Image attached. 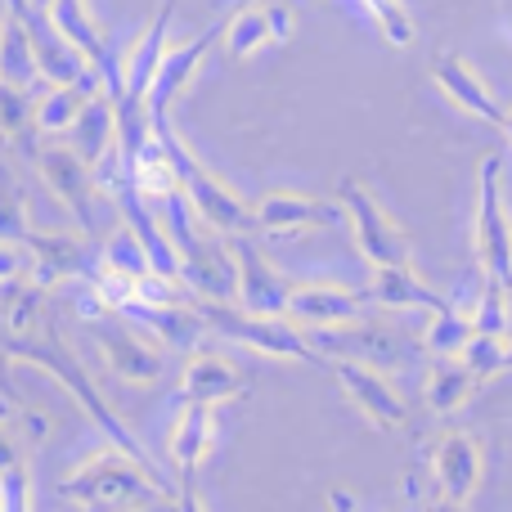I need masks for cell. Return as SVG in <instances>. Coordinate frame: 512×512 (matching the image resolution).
I'll use <instances>...</instances> for the list:
<instances>
[{
	"mask_svg": "<svg viewBox=\"0 0 512 512\" xmlns=\"http://www.w3.org/2000/svg\"><path fill=\"white\" fill-rule=\"evenodd\" d=\"M90 104V86H54L41 104L32 108V126L41 135H59V131H72L77 117L86 113Z\"/></svg>",
	"mask_w": 512,
	"mask_h": 512,
	"instance_id": "cell-25",
	"label": "cell"
},
{
	"mask_svg": "<svg viewBox=\"0 0 512 512\" xmlns=\"http://www.w3.org/2000/svg\"><path fill=\"white\" fill-rule=\"evenodd\" d=\"M342 216L351 221L355 248L373 265V270H387V265H409V234L382 212V203L373 198V189H364L360 180H342Z\"/></svg>",
	"mask_w": 512,
	"mask_h": 512,
	"instance_id": "cell-4",
	"label": "cell"
},
{
	"mask_svg": "<svg viewBox=\"0 0 512 512\" xmlns=\"http://www.w3.org/2000/svg\"><path fill=\"white\" fill-rule=\"evenodd\" d=\"M504 301H508V337H512V288L504 292Z\"/></svg>",
	"mask_w": 512,
	"mask_h": 512,
	"instance_id": "cell-40",
	"label": "cell"
},
{
	"mask_svg": "<svg viewBox=\"0 0 512 512\" xmlns=\"http://www.w3.org/2000/svg\"><path fill=\"white\" fill-rule=\"evenodd\" d=\"M423 512H468V508H463V504H450V499L436 495V499H427V504H423Z\"/></svg>",
	"mask_w": 512,
	"mask_h": 512,
	"instance_id": "cell-37",
	"label": "cell"
},
{
	"mask_svg": "<svg viewBox=\"0 0 512 512\" xmlns=\"http://www.w3.org/2000/svg\"><path fill=\"white\" fill-rule=\"evenodd\" d=\"M176 512H207L203 499L194 490V472H180V499H176Z\"/></svg>",
	"mask_w": 512,
	"mask_h": 512,
	"instance_id": "cell-34",
	"label": "cell"
},
{
	"mask_svg": "<svg viewBox=\"0 0 512 512\" xmlns=\"http://www.w3.org/2000/svg\"><path fill=\"white\" fill-rule=\"evenodd\" d=\"M369 301L373 306H387V310H445L450 301L436 297L423 279H418L414 265H387V270L373 274L369 283Z\"/></svg>",
	"mask_w": 512,
	"mask_h": 512,
	"instance_id": "cell-19",
	"label": "cell"
},
{
	"mask_svg": "<svg viewBox=\"0 0 512 512\" xmlns=\"http://www.w3.org/2000/svg\"><path fill=\"white\" fill-rule=\"evenodd\" d=\"M144 512H176V504H153V508H144Z\"/></svg>",
	"mask_w": 512,
	"mask_h": 512,
	"instance_id": "cell-41",
	"label": "cell"
},
{
	"mask_svg": "<svg viewBox=\"0 0 512 512\" xmlns=\"http://www.w3.org/2000/svg\"><path fill=\"white\" fill-rule=\"evenodd\" d=\"M23 243H32L36 279H41V283L59 279V274H86V270H90L86 243L68 239V234H32V230H27ZM90 274H95V270H90Z\"/></svg>",
	"mask_w": 512,
	"mask_h": 512,
	"instance_id": "cell-22",
	"label": "cell"
},
{
	"mask_svg": "<svg viewBox=\"0 0 512 512\" xmlns=\"http://www.w3.org/2000/svg\"><path fill=\"white\" fill-rule=\"evenodd\" d=\"M0 27H5V23H0Z\"/></svg>",
	"mask_w": 512,
	"mask_h": 512,
	"instance_id": "cell-43",
	"label": "cell"
},
{
	"mask_svg": "<svg viewBox=\"0 0 512 512\" xmlns=\"http://www.w3.org/2000/svg\"><path fill=\"white\" fill-rule=\"evenodd\" d=\"M0 512H27V468L18 459L0 468Z\"/></svg>",
	"mask_w": 512,
	"mask_h": 512,
	"instance_id": "cell-33",
	"label": "cell"
},
{
	"mask_svg": "<svg viewBox=\"0 0 512 512\" xmlns=\"http://www.w3.org/2000/svg\"><path fill=\"white\" fill-rule=\"evenodd\" d=\"M198 319H203L212 333L230 337V342H243L261 355H274V360H301V364H324L328 360L310 346V337L301 328H292L288 319H270V315H248V310H234L225 301H198Z\"/></svg>",
	"mask_w": 512,
	"mask_h": 512,
	"instance_id": "cell-3",
	"label": "cell"
},
{
	"mask_svg": "<svg viewBox=\"0 0 512 512\" xmlns=\"http://www.w3.org/2000/svg\"><path fill=\"white\" fill-rule=\"evenodd\" d=\"M328 369H333V378L342 382V391L351 396V405L360 409L373 427H382V432H400V427L409 423L405 400L396 396V387L387 382L382 369H373V364H364V360H333Z\"/></svg>",
	"mask_w": 512,
	"mask_h": 512,
	"instance_id": "cell-12",
	"label": "cell"
},
{
	"mask_svg": "<svg viewBox=\"0 0 512 512\" xmlns=\"http://www.w3.org/2000/svg\"><path fill=\"white\" fill-rule=\"evenodd\" d=\"M364 9H369V18H373V27H378L382 36H387L391 45H414L418 41V27H414V14H409V5L405 0H360Z\"/></svg>",
	"mask_w": 512,
	"mask_h": 512,
	"instance_id": "cell-29",
	"label": "cell"
},
{
	"mask_svg": "<svg viewBox=\"0 0 512 512\" xmlns=\"http://www.w3.org/2000/svg\"><path fill=\"white\" fill-rule=\"evenodd\" d=\"M32 77H36V59H32V45H27V32L14 18H5V27H0V81L27 90Z\"/></svg>",
	"mask_w": 512,
	"mask_h": 512,
	"instance_id": "cell-28",
	"label": "cell"
},
{
	"mask_svg": "<svg viewBox=\"0 0 512 512\" xmlns=\"http://www.w3.org/2000/svg\"><path fill=\"white\" fill-rule=\"evenodd\" d=\"M477 261L481 279L512 288V216L504 198V153H486L477 167Z\"/></svg>",
	"mask_w": 512,
	"mask_h": 512,
	"instance_id": "cell-2",
	"label": "cell"
},
{
	"mask_svg": "<svg viewBox=\"0 0 512 512\" xmlns=\"http://www.w3.org/2000/svg\"><path fill=\"white\" fill-rule=\"evenodd\" d=\"M27 126H32V95L23 86H5L0 81V135L18 140Z\"/></svg>",
	"mask_w": 512,
	"mask_h": 512,
	"instance_id": "cell-31",
	"label": "cell"
},
{
	"mask_svg": "<svg viewBox=\"0 0 512 512\" xmlns=\"http://www.w3.org/2000/svg\"><path fill=\"white\" fill-rule=\"evenodd\" d=\"M212 441H216L212 405H185L176 432H171V459L180 463V472H194L203 463V454L212 450Z\"/></svg>",
	"mask_w": 512,
	"mask_h": 512,
	"instance_id": "cell-23",
	"label": "cell"
},
{
	"mask_svg": "<svg viewBox=\"0 0 512 512\" xmlns=\"http://www.w3.org/2000/svg\"><path fill=\"white\" fill-rule=\"evenodd\" d=\"M432 81H436V90H441L450 104H459L463 113H472V117H481V122H490V126H499V131H504L508 108L490 95V86L477 77V72H472V63L463 59V54H454V50L436 54V59H432Z\"/></svg>",
	"mask_w": 512,
	"mask_h": 512,
	"instance_id": "cell-15",
	"label": "cell"
},
{
	"mask_svg": "<svg viewBox=\"0 0 512 512\" xmlns=\"http://www.w3.org/2000/svg\"><path fill=\"white\" fill-rule=\"evenodd\" d=\"M225 252H230V261H234V292H239V301H243L239 310H248V315H270V319L288 315V297L297 283L283 279L248 234H230Z\"/></svg>",
	"mask_w": 512,
	"mask_h": 512,
	"instance_id": "cell-6",
	"label": "cell"
},
{
	"mask_svg": "<svg viewBox=\"0 0 512 512\" xmlns=\"http://www.w3.org/2000/svg\"><path fill=\"white\" fill-rule=\"evenodd\" d=\"M72 131H77V158L86 162H104V149H113V99H90L86 104V113L77 117V126H72Z\"/></svg>",
	"mask_w": 512,
	"mask_h": 512,
	"instance_id": "cell-26",
	"label": "cell"
},
{
	"mask_svg": "<svg viewBox=\"0 0 512 512\" xmlns=\"http://www.w3.org/2000/svg\"><path fill=\"white\" fill-rule=\"evenodd\" d=\"M36 167H41L45 185L59 194V203L72 212L77 230L95 234L99 230V212H104V194H99V185H95V176H90L86 162H81L72 149L50 144V149H36Z\"/></svg>",
	"mask_w": 512,
	"mask_h": 512,
	"instance_id": "cell-9",
	"label": "cell"
},
{
	"mask_svg": "<svg viewBox=\"0 0 512 512\" xmlns=\"http://www.w3.org/2000/svg\"><path fill=\"white\" fill-rule=\"evenodd\" d=\"M104 270H113V274H126V279H144V274H153L149 270V256L140 252V243H135V234L126 230H117L113 239H108V248H104Z\"/></svg>",
	"mask_w": 512,
	"mask_h": 512,
	"instance_id": "cell-30",
	"label": "cell"
},
{
	"mask_svg": "<svg viewBox=\"0 0 512 512\" xmlns=\"http://www.w3.org/2000/svg\"><path fill=\"white\" fill-rule=\"evenodd\" d=\"M131 189L144 198V203H167V198L180 189L176 167H171L167 149H162L158 140H149V144L140 149V158H135V167H131Z\"/></svg>",
	"mask_w": 512,
	"mask_h": 512,
	"instance_id": "cell-24",
	"label": "cell"
},
{
	"mask_svg": "<svg viewBox=\"0 0 512 512\" xmlns=\"http://www.w3.org/2000/svg\"><path fill=\"white\" fill-rule=\"evenodd\" d=\"M63 495H72L77 504H162V486L149 481L144 472H135L122 459H95L77 472L72 481H63Z\"/></svg>",
	"mask_w": 512,
	"mask_h": 512,
	"instance_id": "cell-8",
	"label": "cell"
},
{
	"mask_svg": "<svg viewBox=\"0 0 512 512\" xmlns=\"http://www.w3.org/2000/svg\"><path fill=\"white\" fill-rule=\"evenodd\" d=\"M221 9H243V5H256V0H216Z\"/></svg>",
	"mask_w": 512,
	"mask_h": 512,
	"instance_id": "cell-38",
	"label": "cell"
},
{
	"mask_svg": "<svg viewBox=\"0 0 512 512\" xmlns=\"http://www.w3.org/2000/svg\"><path fill=\"white\" fill-rule=\"evenodd\" d=\"M248 391L243 373L234 369L221 355H194L185 369V382H180V400L185 405H221V400H234Z\"/></svg>",
	"mask_w": 512,
	"mask_h": 512,
	"instance_id": "cell-18",
	"label": "cell"
},
{
	"mask_svg": "<svg viewBox=\"0 0 512 512\" xmlns=\"http://www.w3.org/2000/svg\"><path fill=\"white\" fill-rule=\"evenodd\" d=\"M328 508H333V512H355V495H351V490H342V486L328 490Z\"/></svg>",
	"mask_w": 512,
	"mask_h": 512,
	"instance_id": "cell-36",
	"label": "cell"
},
{
	"mask_svg": "<svg viewBox=\"0 0 512 512\" xmlns=\"http://www.w3.org/2000/svg\"><path fill=\"white\" fill-rule=\"evenodd\" d=\"M153 140L167 149L171 167H176V180H180V194L189 198V207H194L198 221L212 225V230H221L225 239H230V234H252L256 230L252 207L243 203V198L234 194L230 185H221V180H216L212 171H207L203 162H198L194 153L185 149V140L176 135V126H162V131H153Z\"/></svg>",
	"mask_w": 512,
	"mask_h": 512,
	"instance_id": "cell-1",
	"label": "cell"
},
{
	"mask_svg": "<svg viewBox=\"0 0 512 512\" xmlns=\"http://www.w3.org/2000/svg\"><path fill=\"white\" fill-rule=\"evenodd\" d=\"M292 36V9L274 5V0H256V5L234 9V18L225 23V50L234 59H252L265 45H283Z\"/></svg>",
	"mask_w": 512,
	"mask_h": 512,
	"instance_id": "cell-16",
	"label": "cell"
},
{
	"mask_svg": "<svg viewBox=\"0 0 512 512\" xmlns=\"http://www.w3.org/2000/svg\"><path fill=\"white\" fill-rule=\"evenodd\" d=\"M23 265H27V256L18 252L14 243H0V283H9L18 270H23Z\"/></svg>",
	"mask_w": 512,
	"mask_h": 512,
	"instance_id": "cell-35",
	"label": "cell"
},
{
	"mask_svg": "<svg viewBox=\"0 0 512 512\" xmlns=\"http://www.w3.org/2000/svg\"><path fill=\"white\" fill-rule=\"evenodd\" d=\"M99 337H104L108 364H113L122 378H131V382H153V378L162 373V355L153 351L149 342H140L135 333H126V328H113V324H99Z\"/></svg>",
	"mask_w": 512,
	"mask_h": 512,
	"instance_id": "cell-20",
	"label": "cell"
},
{
	"mask_svg": "<svg viewBox=\"0 0 512 512\" xmlns=\"http://www.w3.org/2000/svg\"><path fill=\"white\" fill-rule=\"evenodd\" d=\"M221 36H225V23H216V27H207L203 36H194V41H185V45H176V50L162 54L158 77H153L149 95H144V113H149L153 131L171 126V104L185 95V86L194 81V72L203 68V59H207V50H212Z\"/></svg>",
	"mask_w": 512,
	"mask_h": 512,
	"instance_id": "cell-10",
	"label": "cell"
},
{
	"mask_svg": "<svg viewBox=\"0 0 512 512\" xmlns=\"http://www.w3.org/2000/svg\"><path fill=\"white\" fill-rule=\"evenodd\" d=\"M512 369V337H508V346H504V373Z\"/></svg>",
	"mask_w": 512,
	"mask_h": 512,
	"instance_id": "cell-39",
	"label": "cell"
},
{
	"mask_svg": "<svg viewBox=\"0 0 512 512\" xmlns=\"http://www.w3.org/2000/svg\"><path fill=\"white\" fill-rule=\"evenodd\" d=\"M504 135H508V144H512V108H508V117H504Z\"/></svg>",
	"mask_w": 512,
	"mask_h": 512,
	"instance_id": "cell-42",
	"label": "cell"
},
{
	"mask_svg": "<svg viewBox=\"0 0 512 512\" xmlns=\"http://www.w3.org/2000/svg\"><path fill=\"white\" fill-rule=\"evenodd\" d=\"M477 337V328H472V315H463V310L445 306L436 310L432 319H427V333H423V346L441 360V355H463V346Z\"/></svg>",
	"mask_w": 512,
	"mask_h": 512,
	"instance_id": "cell-27",
	"label": "cell"
},
{
	"mask_svg": "<svg viewBox=\"0 0 512 512\" xmlns=\"http://www.w3.org/2000/svg\"><path fill=\"white\" fill-rule=\"evenodd\" d=\"M364 306H373L369 288H342V283H297L288 297V315L315 328L360 324Z\"/></svg>",
	"mask_w": 512,
	"mask_h": 512,
	"instance_id": "cell-14",
	"label": "cell"
},
{
	"mask_svg": "<svg viewBox=\"0 0 512 512\" xmlns=\"http://www.w3.org/2000/svg\"><path fill=\"white\" fill-rule=\"evenodd\" d=\"M23 239H27L23 194H18V185L0 171V243H23Z\"/></svg>",
	"mask_w": 512,
	"mask_h": 512,
	"instance_id": "cell-32",
	"label": "cell"
},
{
	"mask_svg": "<svg viewBox=\"0 0 512 512\" xmlns=\"http://www.w3.org/2000/svg\"><path fill=\"white\" fill-rule=\"evenodd\" d=\"M23 355H27V360H36V364H45V369H54V373H59V378L68 382L72 391H77V400H81V405H86L90 414H95V423L104 427V432L113 436V441L122 445L126 454H131V463H140V472H144V477H149V481H158V486H162L158 468H153V463H149V454L140 450V441H135V436L126 432L122 423H117V418H113V409H108L104 400L95 396V387H90V378L77 369V360H68V355L59 351V342H50V346H23Z\"/></svg>",
	"mask_w": 512,
	"mask_h": 512,
	"instance_id": "cell-11",
	"label": "cell"
},
{
	"mask_svg": "<svg viewBox=\"0 0 512 512\" xmlns=\"http://www.w3.org/2000/svg\"><path fill=\"white\" fill-rule=\"evenodd\" d=\"M256 230L265 234H301V230H328L342 221V207L324 203V198L297 194V189H270L265 198L252 203Z\"/></svg>",
	"mask_w": 512,
	"mask_h": 512,
	"instance_id": "cell-13",
	"label": "cell"
},
{
	"mask_svg": "<svg viewBox=\"0 0 512 512\" xmlns=\"http://www.w3.org/2000/svg\"><path fill=\"white\" fill-rule=\"evenodd\" d=\"M477 391V378H472V369L459 360V355H441V360L427 369V409H436V414H454V409L468 405V396Z\"/></svg>",
	"mask_w": 512,
	"mask_h": 512,
	"instance_id": "cell-21",
	"label": "cell"
},
{
	"mask_svg": "<svg viewBox=\"0 0 512 512\" xmlns=\"http://www.w3.org/2000/svg\"><path fill=\"white\" fill-rule=\"evenodd\" d=\"M176 5H180V0H162L158 14H153V23L144 27L140 45H135L131 59L122 63V99H135V104H144L153 77H158L162 54H167V32H171V14H176Z\"/></svg>",
	"mask_w": 512,
	"mask_h": 512,
	"instance_id": "cell-17",
	"label": "cell"
},
{
	"mask_svg": "<svg viewBox=\"0 0 512 512\" xmlns=\"http://www.w3.org/2000/svg\"><path fill=\"white\" fill-rule=\"evenodd\" d=\"M45 23L54 27V36H59V41L68 45L90 72L104 77L108 99H122V68H117L104 27L95 23V14H90L86 0H45Z\"/></svg>",
	"mask_w": 512,
	"mask_h": 512,
	"instance_id": "cell-5",
	"label": "cell"
},
{
	"mask_svg": "<svg viewBox=\"0 0 512 512\" xmlns=\"http://www.w3.org/2000/svg\"><path fill=\"white\" fill-rule=\"evenodd\" d=\"M423 459H427V468H432L436 495L450 499V504H468V499L481 490L486 450H481V441L472 432H463V427H450V432L432 436Z\"/></svg>",
	"mask_w": 512,
	"mask_h": 512,
	"instance_id": "cell-7",
	"label": "cell"
}]
</instances>
